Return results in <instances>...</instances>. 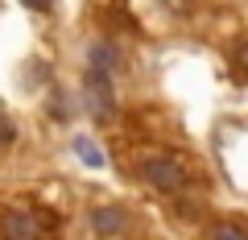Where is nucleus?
Segmentation results:
<instances>
[{"mask_svg":"<svg viewBox=\"0 0 248 240\" xmlns=\"http://www.w3.org/2000/svg\"><path fill=\"white\" fill-rule=\"evenodd\" d=\"M87 220H91V232L108 240V236H124V232H128V224H133V215L124 211L120 203H104V207H95Z\"/></svg>","mask_w":248,"mask_h":240,"instance_id":"obj_4","label":"nucleus"},{"mask_svg":"<svg viewBox=\"0 0 248 240\" xmlns=\"http://www.w3.org/2000/svg\"><path fill=\"white\" fill-rule=\"evenodd\" d=\"M75 153H79V158L87 161V166H104V153H99L95 145L87 141V137H75Z\"/></svg>","mask_w":248,"mask_h":240,"instance_id":"obj_7","label":"nucleus"},{"mask_svg":"<svg viewBox=\"0 0 248 240\" xmlns=\"http://www.w3.org/2000/svg\"><path fill=\"white\" fill-rule=\"evenodd\" d=\"M211 240H248V228L236 220H219V224H211Z\"/></svg>","mask_w":248,"mask_h":240,"instance_id":"obj_6","label":"nucleus"},{"mask_svg":"<svg viewBox=\"0 0 248 240\" xmlns=\"http://www.w3.org/2000/svg\"><path fill=\"white\" fill-rule=\"evenodd\" d=\"M13 141H17V125H13L9 116L0 112V149H9V145H13Z\"/></svg>","mask_w":248,"mask_h":240,"instance_id":"obj_8","label":"nucleus"},{"mask_svg":"<svg viewBox=\"0 0 248 240\" xmlns=\"http://www.w3.org/2000/svg\"><path fill=\"white\" fill-rule=\"evenodd\" d=\"M83 96H87V108L99 116V120H112V116H116L112 75H104V71H87V79H83Z\"/></svg>","mask_w":248,"mask_h":240,"instance_id":"obj_3","label":"nucleus"},{"mask_svg":"<svg viewBox=\"0 0 248 240\" xmlns=\"http://www.w3.org/2000/svg\"><path fill=\"white\" fill-rule=\"evenodd\" d=\"M87 58H91V71H104V75H112L116 66L124 63L120 58V50H116V42H91V50H87Z\"/></svg>","mask_w":248,"mask_h":240,"instance_id":"obj_5","label":"nucleus"},{"mask_svg":"<svg viewBox=\"0 0 248 240\" xmlns=\"http://www.w3.org/2000/svg\"><path fill=\"white\" fill-rule=\"evenodd\" d=\"M137 174L149 182L157 195H182L186 191V161L174 153H145L137 161Z\"/></svg>","mask_w":248,"mask_h":240,"instance_id":"obj_1","label":"nucleus"},{"mask_svg":"<svg viewBox=\"0 0 248 240\" xmlns=\"http://www.w3.org/2000/svg\"><path fill=\"white\" fill-rule=\"evenodd\" d=\"M54 220L46 211H4L0 215V236L4 240H50Z\"/></svg>","mask_w":248,"mask_h":240,"instance_id":"obj_2","label":"nucleus"},{"mask_svg":"<svg viewBox=\"0 0 248 240\" xmlns=\"http://www.w3.org/2000/svg\"><path fill=\"white\" fill-rule=\"evenodd\" d=\"M232 58H236V66H240V71L248 75V37H244V42L236 46V54H232Z\"/></svg>","mask_w":248,"mask_h":240,"instance_id":"obj_9","label":"nucleus"},{"mask_svg":"<svg viewBox=\"0 0 248 240\" xmlns=\"http://www.w3.org/2000/svg\"><path fill=\"white\" fill-rule=\"evenodd\" d=\"M25 9H33V13H50L54 9V0H21Z\"/></svg>","mask_w":248,"mask_h":240,"instance_id":"obj_10","label":"nucleus"}]
</instances>
